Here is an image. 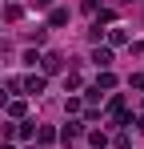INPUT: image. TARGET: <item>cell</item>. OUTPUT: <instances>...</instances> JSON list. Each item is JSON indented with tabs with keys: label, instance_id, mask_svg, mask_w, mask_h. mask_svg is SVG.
I'll return each instance as SVG.
<instances>
[{
	"label": "cell",
	"instance_id": "obj_6",
	"mask_svg": "<svg viewBox=\"0 0 144 149\" xmlns=\"http://www.w3.org/2000/svg\"><path fill=\"white\" fill-rule=\"evenodd\" d=\"M112 85H116V77H112V73H108V69H104V73H100V77H96V89H112Z\"/></svg>",
	"mask_w": 144,
	"mask_h": 149
},
{
	"label": "cell",
	"instance_id": "obj_7",
	"mask_svg": "<svg viewBox=\"0 0 144 149\" xmlns=\"http://www.w3.org/2000/svg\"><path fill=\"white\" fill-rule=\"evenodd\" d=\"M36 137H40V141H44V145H48V141L56 137V129H48V125H44V129H36Z\"/></svg>",
	"mask_w": 144,
	"mask_h": 149
},
{
	"label": "cell",
	"instance_id": "obj_11",
	"mask_svg": "<svg viewBox=\"0 0 144 149\" xmlns=\"http://www.w3.org/2000/svg\"><path fill=\"white\" fill-rule=\"evenodd\" d=\"M32 149H36V145H32Z\"/></svg>",
	"mask_w": 144,
	"mask_h": 149
},
{
	"label": "cell",
	"instance_id": "obj_5",
	"mask_svg": "<svg viewBox=\"0 0 144 149\" xmlns=\"http://www.w3.org/2000/svg\"><path fill=\"white\" fill-rule=\"evenodd\" d=\"M24 89H28V93H44V77H28Z\"/></svg>",
	"mask_w": 144,
	"mask_h": 149
},
{
	"label": "cell",
	"instance_id": "obj_4",
	"mask_svg": "<svg viewBox=\"0 0 144 149\" xmlns=\"http://www.w3.org/2000/svg\"><path fill=\"white\" fill-rule=\"evenodd\" d=\"M48 24H68V8H52V16H48Z\"/></svg>",
	"mask_w": 144,
	"mask_h": 149
},
{
	"label": "cell",
	"instance_id": "obj_8",
	"mask_svg": "<svg viewBox=\"0 0 144 149\" xmlns=\"http://www.w3.org/2000/svg\"><path fill=\"white\" fill-rule=\"evenodd\" d=\"M88 141H92L96 149H104V145H108V137H104V133H88Z\"/></svg>",
	"mask_w": 144,
	"mask_h": 149
},
{
	"label": "cell",
	"instance_id": "obj_9",
	"mask_svg": "<svg viewBox=\"0 0 144 149\" xmlns=\"http://www.w3.org/2000/svg\"><path fill=\"white\" fill-rule=\"evenodd\" d=\"M48 4H52V0H32V8H48Z\"/></svg>",
	"mask_w": 144,
	"mask_h": 149
},
{
	"label": "cell",
	"instance_id": "obj_3",
	"mask_svg": "<svg viewBox=\"0 0 144 149\" xmlns=\"http://www.w3.org/2000/svg\"><path fill=\"white\" fill-rule=\"evenodd\" d=\"M92 61L100 65V69H108V65H112V52H108V49H96V52H92Z\"/></svg>",
	"mask_w": 144,
	"mask_h": 149
},
{
	"label": "cell",
	"instance_id": "obj_10",
	"mask_svg": "<svg viewBox=\"0 0 144 149\" xmlns=\"http://www.w3.org/2000/svg\"><path fill=\"white\" fill-rule=\"evenodd\" d=\"M0 149H12V145H0Z\"/></svg>",
	"mask_w": 144,
	"mask_h": 149
},
{
	"label": "cell",
	"instance_id": "obj_2",
	"mask_svg": "<svg viewBox=\"0 0 144 149\" xmlns=\"http://www.w3.org/2000/svg\"><path fill=\"white\" fill-rule=\"evenodd\" d=\"M40 61H44V73H60V69H64V56H60V52H48Z\"/></svg>",
	"mask_w": 144,
	"mask_h": 149
},
{
	"label": "cell",
	"instance_id": "obj_1",
	"mask_svg": "<svg viewBox=\"0 0 144 149\" xmlns=\"http://www.w3.org/2000/svg\"><path fill=\"white\" fill-rule=\"evenodd\" d=\"M80 133H84V125H80V121H68V125H64V133H60V141H64V145H72Z\"/></svg>",
	"mask_w": 144,
	"mask_h": 149
}]
</instances>
